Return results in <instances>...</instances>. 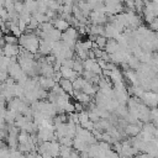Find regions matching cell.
<instances>
[{
    "label": "cell",
    "instance_id": "cell-24",
    "mask_svg": "<svg viewBox=\"0 0 158 158\" xmlns=\"http://www.w3.org/2000/svg\"><path fill=\"white\" fill-rule=\"evenodd\" d=\"M6 137V132H5V130H1L0 128V141L2 139V138H5Z\"/></svg>",
    "mask_w": 158,
    "mask_h": 158
},
{
    "label": "cell",
    "instance_id": "cell-19",
    "mask_svg": "<svg viewBox=\"0 0 158 158\" xmlns=\"http://www.w3.org/2000/svg\"><path fill=\"white\" fill-rule=\"evenodd\" d=\"M106 42H107V38L104 37V36H99V37H96V40H95V44H96L100 49H101V48H105Z\"/></svg>",
    "mask_w": 158,
    "mask_h": 158
},
{
    "label": "cell",
    "instance_id": "cell-10",
    "mask_svg": "<svg viewBox=\"0 0 158 158\" xmlns=\"http://www.w3.org/2000/svg\"><path fill=\"white\" fill-rule=\"evenodd\" d=\"M58 84H59V86L63 89V91L65 94H68L69 96H73L74 89H73V83L70 80H68V79H60Z\"/></svg>",
    "mask_w": 158,
    "mask_h": 158
},
{
    "label": "cell",
    "instance_id": "cell-9",
    "mask_svg": "<svg viewBox=\"0 0 158 158\" xmlns=\"http://www.w3.org/2000/svg\"><path fill=\"white\" fill-rule=\"evenodd\" d=\"M121 48H120V46H118V43H117V41L116 40H107V42H106V46H105V52L110 56V54H114V53H116V52H118Z\"/></svg>",
    "mask_w": 158,
    "mask_h": 158
},
{
    "label": "cell",
    "instance_id": "cell-21",
    "mask_svg": "<svg viewBox=\"0 0 158 158\" xmlns=\"http://www.w3.org/2000/svg\"><path fill=\"white\" fill-rule=\"evenodd\" d=\"M7 78H9V74H7V69L0 68V83H5Z\"/></svg>",
    "mask_w": 158,
    "mask_h": 158
},
{
    "label": "cell",
    "instance_id": "cell-25",
    "mask_svg": "<svg viewBox=\"0 0 158 158\" xmlns=\"http://www.w3.org/2000/svg\"><path fill=\"white\" fill-rule=\"evenodd\" d=\"M4 2H5V1L0 0V9H2V7H4Z\"/></svg>",
    "mask_w": 158,
    "mask_h": 158
},
{
    "label": "cell",
    "instance_id": "cell-22",
    "mask_svg": "<svg viewBox=\"0 0 158 158\" xmlns=\"http://www.w3.org/2000/svg\"><path fill=\"white\" fill-rule=\"evenodd\" d=\"M23 9H25V6H23V2H19V1H15V12L16 14H21L22 11H23Z\"/></svg>",
    "mask_w": 158,
    "mask_h": 158
},
{
    "label": "cell",
    "instance_id": "cell-3",
    "mask_svg": "<svg viewBox=\"0 0 158 158\" xmlns=\"http://www.w3.org/2000/svg\"><path fill=\"white\" fill-rule=\"evenodd\" d=\"M20 53V46L19 44H7L5 43L2 47V56L7 58H16Z\"/></svg>",
    "mask_w": 158,
    "mask_h": 158
},
{
    "label": "cell",
    "instance_id": "cell-17",
    "mask_svg": "<svg viewBox=\"0 0 158 158\" xmlns=\"http://www.w3.org/2000/svg\"><path fill=\"white\" fill-rule=\"evenodd\" d=\"M2 40H4V42L5 43H7V44H19V40H17V37H15V36H12V35H5L4 37H2Z\"/></svg>",
    "mask_w": 158,
    "mask_h": 158
},
{
    "label": "cell",
    "instance_id": "cell-20",
    "mask_svg": "<svg viewBox=\"0 0 158 158\" xmlns=\"http://www.w3.org/2000/svg\"><path fill=\"white\" fill-rule=\"evenodd\" d=\"M10 158H26V156L19 149H10Z\"/></svg>",
    "mask_w": 158,
    "mask_h": 158
},
{
    "label": "cell",
    "instance_id": "cell-23",
    "mask_svg": "<svg viewBox=\"0 0 158 158\" xmlns=\"http://www.w3.org/2000/svg\"><path fill=\"white\" fill-rule=\"evenodd\" d=\"M69 158H80V154L77 152V151H72V153H70V157Z\"/></svg>",
    "mask_w": 158,
    "mask_h": 158
},
{
    "label": "cell",
    "instance_id": "cell-26",
    "mask_svg": "<svg viewBox=\"0 0 158 158\" xmlns=\"http://www.w3.org/2000/svg\"><path fill=\"white\" fill-rule=\"evenodd\" d=\"M36 158H43V156L40 154V153H37V154H36Z\"/></svg>",
    "mask_w": 158,
    "mask_h": 158
},
{
    "label": "cell",
    "instance_id": "cell-14",
    "mask_svg": "<svg viewBox=\"0 0 158 158\" xmlns=\"http://www.w3.org/2000/svg\"><path fill=\"white\" fill-rule=\"evenodd\" d=\"M141 127L138 126V123H130V125H127V127H126V133L127 135H130V136H138V133L141 132Z\"/></svg>",
    "mask_w": 158,
    "mask_h": 158
},
{
    "label": "cell",
    "instance_id": "cell-27",
    "mask_svg": "<svg viewBox=\"0 0 158 158\" xmlns=\"http://www.w3.org/2000/svg\"><path fill=\"white\" fill-rule=\"evenodd\" d=\"M120 158H133V157H123V156H121Z\"/></svg>",
    "mask_w": 158,
    "mask_h": 158
},
{
    "label": "cell",
    "instance_id": "cell-12",
    "mask_svg": "<svg viewBox=\"0 0 158 158\" xmlns=\"http://www.w3.org/2000/svg\"><path fill=\"white\" fill-rule=\"evenodd\" d=\"M73 96L77 99V101L81 105H86V104H90V96L84 94L83 91H78V90H74V94Z\"/></svg>",
    "mask_w": 158,
    "mask_h": 158
},
{
    "label": "cell",
    "instance_id": "cell-2",
    "mask_svg": "<svg viewBox=\"0 0 158 158\" xmlns=\"http://www.w3.org/2000/svg\"><path fill=\"white\" fill-rule=\"evenodd\" d=\"M83 67H84V70L91 72V73H94V74H96V75H100V74L102 73V70H101V68L99 67L96 59H89V58L85 59V60L83 62Z\"/></svg>",
    "mask_w": 158,
    "mask_h": 158
},
{
    "label": "cell",
    "instance_id": "cell-16",
    "mask_svg": "<svg viewBox=\"0 0 158 158\" xmlns=\"http://www.w3.org/2000/svg\"><path fill=\"white\" fill-rule=\"evenodd\" d=\"M72 147H65V146H60L59 147V154L58 157L59 158H69L70 157V153H72Z\"/></svg>",
    "mask_w": 158,
    "mask_h": 158
},
{
    "label": "cell",
    "instance_id": "cell-6",
    "mask_svg": "<svg viewBox=\"0 0 158 158\" xmlns=\"http://www.w3.org/2000/svg\"><path fill=\"white\" fill-rule=\"evenodd\" d=\"M52 44L53 42L47 41V40H40V46H38V53L47 57L52 52Z\"/></svg>",
    "mask_w": 158,
    "mask_h": 158
},
{
    "label": "cell",
    "instance_id": "cell-1",
    "mask_svg": "<svg viewBox=\"0 0 158 158\" xmlns=\"http://www.w3.org/2000/svg\"><path fill=\"white\" fill-rule=\"evenodd\" d=\"M19 46L27 51L31 54H37L38 53V46H40V38L35 32H26L22 33L19 38Z\"/></svg>",
    "mask_w": 158,
    "mask_h": 158
},
{
    "label": "cell",
    "instance_id": "cell-7",
    "mask_svg": "<svg viewBox=\"0 0 158 158\" xmlns=\"http://www.w3.org/2000/svg\"><path fill=\"white\" fill-rule=\"evenodd\" d=\"M59 73H60V75H62V79H68V80H70L72 83L79 77V74L75 73L72 68H65V67H60Z\"/></svg>",
    "mask_w": 158,
    "mask_h": 158
},
{
    "label": "cell",
    "instance_id": "cell-18",
    "mask_svg": "<svg viewBox=\"0 0 158 158\" xmlns=\"http://www.w3.org/2000/svg\"><path fill=\"white\" fill-rule=\"evenodd\" d=\"M58 142H59L60 146H65V147H72L73 146V138H69L68 136H64V137L59 138Z\"/></svg>",
    "mask_w": 158,
    "mask_h": 158
},
{
    "label": "cell",
    "instance_id": "cell-15",
    "mask_svg": "<svg viewBox=\"0 0 158 158\" xmlns=\"http://www.w3.org/2000/svg\"><path fill=\"white\" fill-rule=\"evenodd\" d=\"M23 6H25V10L31 16L37 12V1H26V2H23Z\"/></svg>",
    "mask_w": 158,
    "mask_h": 158
},
{
    "label": "cell",
    "instance_id": "cell-5",
    "mask_svg": "<svg viewBox=\"0 0 158 158\" xmlns=\"http://www.w3.org/2000/svg\"><path fill=\"white\" fill-rule=\"evenodd\" d=\"M142 99H143V102H144L146 106H157V102H158V94L152 93V91L143 93Z\"/></svg>",
    "mask_w": 158,
    "mask_h": 158
},
{
    "label": "cell",
    "instance_id": "cell-13",
    "mask_svg": "<svg viewBox=\"0 0 158 158\" xmlns=\"http://www.w3.org/2000/svg\"><path fill=\"white\" fill-rule=\"evenodd\" d=\"M88 32L91 36L99 37V36H104V26L102 25H91L88 30Z\"/></svg>",
    "mask_w": 158,
    "mask_h": 158
},
{
    "label": "cell",
    "instance_id": "cell-4",
    "mask_svg": "<svg viewBox=\"0 0 158 158\" xmlns=\"http://www.w3.org/2000/svg\"><path fill=\"white\" fill-rule=\"evenodd\" d=\"M89 16H90L91 25H102L107 21V14H104V12L91 11V14Z\"/></svg>",
    "mask_w": 158,
    "mask_h": 158
},
{
    "label": "cell",
    "instance_id": "cell-11",
    "mask_svg": "<svg viewBox=\"0 0 158 158\" xmlns=\"http://www.w3.org/2000/svg\"><path fill=\"white\" fill-rule=\"evenodd\" d=\"M57 83L53 80V78H44V77H41L38 78V85L43 89V90H47V89H52Z\"/></svg>",
    "mask_w": 158,
    "mask_h": 158
},
{
    "label": "cell",
    "instance_id": "cell-8",
    "mask_svg": "<svg viewBox=\"0 0 158 158\" xmlns=\"http://www.w3.org/2000/svg\"><path fill=\"white\" fill-rule=\"evenodd\" d=\"M52 23H53V27H54L56 30L60 31L62 33H63L64 31H67V30L70 27L69 22H68V21H65V20H63V19H60V17L54 19V21H53Z\"/></svg>",
    "mask_w": 158,
    "mask_h": 158
}]
</instances>
